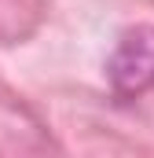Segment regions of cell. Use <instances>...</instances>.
Masks as SVG:
<instances>
[{
	"mask_svg": "<svg viewBox=\"0 0 154 158\" xmlns=\"http://www.w3.org/2000/svg\"><path fill=\"white\" fill-rule=\"evenodd\" d=\"M110 85L121 96H136L154 81V30L151 26H136L117 40L114 55H110Z\"/></svg>",
	"mask_w": 154,
	"mask_h": 158,
	"instance_id": "6da1fadb",
	"label": "cell"
}]
</instances>
